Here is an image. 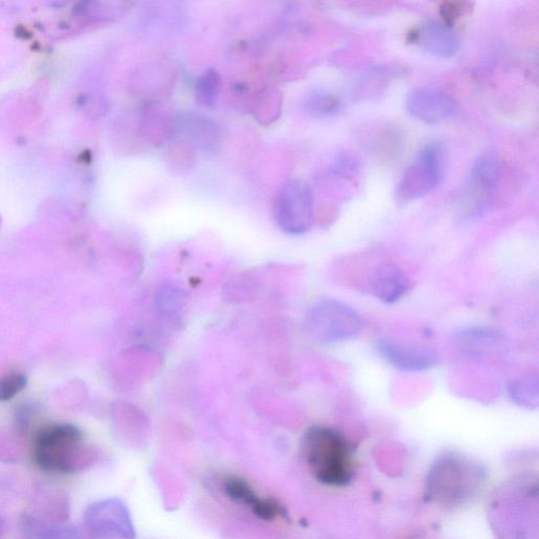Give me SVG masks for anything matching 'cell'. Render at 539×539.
Masks as SVG:
<instances>
[{
  "label": "cell",
  "instance_id": "obj_1",
  "mask_svg": "<svg viewBox=\"0 0 539 539\" xmlns=\"http://www.w3.org/2000/svg\"><path fill=\"white\" fill-rule=\"evenodd\" d=\"M302 451L317 482L331 487L352 482L354 453L343 433L328 426H313L304 435Z\"/></svg>",
  "mask_w": 539,
  "mask_h": 539
},
{
  "label": "cell",
  "instance_id": "obj_2",
  "mask_svg": "<svg viewBox=\"0 0 539 539\" xmlns=\"http://www.w3.org/2000/svg\"><path fill=\"white\" fill-rule=\"evenodd\" d=\"M35 465L48 473L72 474L91 466L94 450L84 443L81 430L70 424H54L39 429L33 438Z\"/></svg>",
  "mask_w": 539,
  "mask_h": 539
},
{
  "label": "cell",
  "instance_id": "obj_3",
  "mask_svg": "<svg viewBox=\"0 0 539 539\" xmlns=\"http://www.w3.org/2000/svg\"><path fill=\"white\" fill-rule=\"evenodd\" d=\"M485 483V472L471 458L446 452L436 458L429 471L427 496L438 505L455 508L471 501Z\"/></svg>",
  "mask_w": 539,
  "mask_h": 539
},
{
  "label": "cell",
  "instance_id": "obj_4",
  "mask_svg": "<svg viewBox=\"0 0 539 539\" xmlns=\"http://www.w3.org/2000/svg\"><path fill=\"white\" fill-rule=\"evenodd\" d=\"M308 334L323 344L346 343L362 333L364 322L350 305L326 298L310 307L305 318Z\"/></svg>",
  "mask_w": 539,
  "mask_h": 539
},
{
  "label": "cell",
  "instance_id": "obj_5",
  "mask_svg": "<svg viewBox=\"0 0 539 539\" xmlns=\"http://www.w3.org/2000/svg\"><path fill=\"white\" fill-rule=\"evenodd\" d=\"M445 154L441 145L430 144L418 153L398 183V203H411L430 194L443 178Z\"/></svg>",
  "mask_w": 539,
  "mask_h": 539
},
{
  "label": "cell",
  "instance_id": "obj_6",
  "mask_svg": "<svg viewBox=\"0 0 539 539\" xmlns=\"http://www.w3.org/2000/svg\"><path fill=\"white\" fill-rule=\"evenodd\" d=\"M273 214L276 224L285 233L290 235L307 233L314 219L310 188L297 179L287 182L274 199Z\"/></svg>",
  "mask_w": 539,
  "mask_h": 539
},
{
  "label": "cell",
  "instance_id": "obj_7",
  "mask_svg": "<svg viewBox=\"0 0 539 539\" xmlns=\"http://www.w3.org/2000/svg\"><path fill=\"white\" fill-rule=\"evenodd\" d=\"M88 539H132L134 531L126 506L118 499L90 505L84 514Z\"/></svg>",
  "mask_w": 539,
  "mask_h": 539
},
{
  "label": "cell",
  "instance_id": "obj_8",
  "mask_svg": "<svg viewBox=\"0 0 539 539\" xmlns=\"http://www.w3.org/2000/svg\"><path fill=\"white\" fill-rule=\"evenodd\" d=\"M374 350L388 365L404 372H424L432 369L438 361L437 354L427 346L379 339Z\"/></svg>",
  "mask_w": 539,
  "mask_h": 539
},
{
  "label": "cell",
  "instance_id": "obj_9",
  "mask_svg": "<svg viewBox=\"0 0 539 539\" xmlns=\"http://www.w3.org/2000/svg\"><path fill=\"white\" fill-rule=\"evenodd\" d=\"M502 172V162L494 152L479 155L471 168L467 184V198L474 211H483Z\"/></svg>",
  "mask_w": 539,
  "mask_h": 539
},
{
  "label": "cell",
  "instance_id": "obj_10",
  "mask_svg": "<svg viewBox=\"0 0 539 539\" xmlns=\"http://www.w3.org/2000/svg\"><path fill=\"white\" fill-rule=\"evenodd\" d=\"M406 109L419 121L434 125L446 121L452 115L454 103L451 96L442 89L419 87L407 95Z\"/></svg>",
  "mask_w": 539,
  "mask_h": 539
},
{
  "label": "cell",
  "instance_id": "obj_11",
  "mask_svg": "<svg viewBox=\"0 0 539 539\" xmlns=\"http://www.w3.org/2000/svg\"><path fill=\"white\" fill-rule=\"evenodd\" d=\"M224 490L233 501L245 505L263 521L284 518L287 512L275 499L259 496L245 479L229 476L224 481Z\"/></svg>",
  "mask_w": 539,
  "mask_h": 539
},
{
  "label": "cell",
  "instance_id": "obj_12",
  "mask_svg": "<svg viewBox=\"0 0 539 539\" xmlns=\"http://www.w3.org/2000/svg\"><path fill=\"white\" fill-rule=\"evenodd\" d=\"M410 42L417 43L430 55L451 58L459 50V37L453 26L442 22H428L409 34Z\"/></svg>",
  "mask_w": 539,
  "mask_h": 539
},
{
  "label": "cell",
  "instance_id": "obj_13",
  "mask_svg": "<svg viewBox=\"0 0 539 539\" xmlns=\"http://www.w3.org/2000/svg\"><path fill=\"white\" fill-rule=\"evenodd\" d=\"M368 282L372 294L379 302L387 305L401 302L411 287L408 275L391 264L376 266L370 272Z\"/></svg>",
  "mask_w": 539,
  "mask_h": 539
},
{
  "label": "cell",
  "instance_id": "obj_14",
  "mask_svg": "<svg viewBox=\"0 0 539 539\" xmlns=\"http://www.w3.org/2000/svg\"><path fill=\"white\" fill-rule=\"evenodd\" d=\"M19 528L24 539H83L81 530L73 525L50 524L33 513L21 517Z\"/></svg>",
  "mask_w": 539,
  "mask_h": 539
},
{
  "label": "cell",
  "instance_id": "obj_15",
  "mask_svg": "<svg viewBox=\"0 0 539 539\" xmlns=\"http://www.w3.org/2000/svg\"><path fill=\"white\" fill-rule=\"evenodd\" d=\"M50 524H66L69 519V499L65 492L43 488L35 496V512L33 513Z\"/></svg>",
  "mask_w": 539,
  "mask_h": 539
},
{
  "label": "cell",
  "instance_id": "obj_16",
  "mask_svg": "<svg viewBox=\"0 0 539 539\" xmlns=\"http://www.w3.org/2000/svg\"><path fill=\"white\" fill-rule=\"evenodd\" d=\"M508 395L511 402L518 407L535 410L539 404L538 376L530 373L516 379L508 386Z\"/></svg>",
  "mask_w": 539,
  "mask_h": 539
},
{
  "label": "cell",
  "instance_id": "obj_17",
  "mask_svg": "<svg viewBox=\"0 0 539 539\" xmlns=\"http://www.w3.org/2000/svg\"><path fill=\"white\" fill-rule=\"evenodd\" d=\"M221 90V75L214 69H208L197 79L195 88L196 101L206 108H213L218 102Z\"/></svg>",
  "mask_w": 539,
  "mask_h": 539
},
{
  "label": "cell",
  "instance_id": "obj_18",
  "mask_svg": "<svg viewBox=\"0 0 539 539\" xmlns=\"http://www.w3.org/2000/svg\"><path fill=\"white\" fill-rule=\"evenodd\" d=\"M343 102L337 95L327 91L311 93L305 102L307 112L316 118H329L342 110Z\"/></svg>",
  "mask_w": 539,
  "mask_h": 539
},
{
  "label": "cell",
  "instance_id": "obj_19",
  "mask_svg": "<svg viewBox=\"0 0 539 539\" xmlns=\"http://www.w3.org/2000/svg\"><path fill=\"white\" fill-rule=\"evenodd\" d=\"M185 126L190 134L196 142L201 143L203 145H213L216 142V130L215 126L207 121V119L198 117V116H190Z\"/></svg>",
  "mask_w": 539,
  "mask_h": 539
},
{
  "label": "cell",
  "instance_id": "obj_20",
  "mask_svg": "<svg viewBox=\"0 0 539 539\" xmlns=\"http://www.w3.org/2000/svg\"><path fill=\"white\" fill-rule=\"evenodd\" d=\"M27 385V377L23 373L11 372L0 377V402L10 401Z\"/></svg>",
  "mask_w": 539,
  "mask_h": 539
},
{
  "label": "cell",
  "instance_id": "obj_21",
  "mask_svg": "<svg viewBox=\"0 0 539 539\" xmlns=\"http://www.w3.org/2000/svg\"><path fill=\"white\" fill-rule=\"evenodd\" d=\"M469 5L459 2H446L441 6V16L443 22L453 26L461 19L469 10Z\"/></svg>",
  "mask_w": 539,
  "mask_h": 539
},
{
  "label": "cell",
  "instance_id": "obj_22",
  "mask_svg": "<svg viewBox=\"0 0 539 539\" xmlns=\"http://www.w3.org/2000/svg\"><path fill=\"white\" fill-rule=\"evenodd\" d=\"M332 170L337 175L352 176L358 170V164L353 156L343 154L335 159Z\"/></svg>",
  "mask_w": 539,
  "mask_h": 539
}]
</instances>
